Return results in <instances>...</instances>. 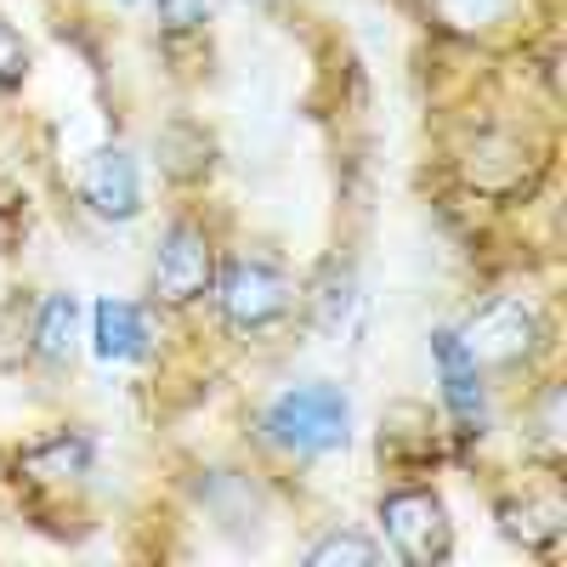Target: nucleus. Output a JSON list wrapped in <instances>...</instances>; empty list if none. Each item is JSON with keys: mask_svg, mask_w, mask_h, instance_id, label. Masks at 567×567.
<instances>
[{"mask_svg": "<svg viewBox=\"0 0 567 567\" xmlns=\"http://www.w3.org/2000/svg\"><path fill=\"white\" fill-rule=\"evenodd\" d=\"M91 341H97L103 363H136V358L154 352V318L136 301L103 296L97 307H91Z\"/></svg>", "mask_w": 567, "mask_h": 567, "instance_id": "obj_8", "label": "nucleus"}, {"mask_svg": "<svg viewBox=\"0 0 567 567\" xmlns=\"http://www.w3.org/2000/svg\"><path fill=\"white\" fill-rule=\"evenodd\" d=\"M154 301L182 312V307H199L210 296V284H216V239L205 233V221L194 216H176L165 233H159V245H154Z\"/></svg>", "mask_w": 567, "mask_h": 567, "instance_id": "obj_4", "label": "nucleus"}, {"mask_svg": "<svg viewBox=\"0 0 567 567\" xmlns=\"http://www.w3.org/2000/svg\"><path fill=\"white\" fill-rule=\"evenodd\" d=\"M432 363H437V381H443V409L465 425V437H483L488 386H483V363L465 347L460 329H432Z\"/></svg>", "mask_w": 567, "mask_h": 567, "instance_id": "obj_6", "label": "nucleus"}, {"mask_svg": "<svg viewBox=\"0 0 567 567\" xmlns=\"http://www.w3.org/2000/svg\"><path fill=\"white\" fill-rule=\"evenodd\" d=\"M23 460H29V471H40V483H69V477L91 471V443L80 432H58V437L34 443Z\"/></svg>", "mask_w": 567, "mask_h": 567, "instance_id": "obj_11", "label": "nucleus"}, {"mask_svg": "<svg viewBox=\"0 0 567 567\" xmlns=\"http://www.w3.org/2000/svg\"><path fill=\"white\" fill-rule=\"evenodd\" d=\"M210 296H216V312H221V323L233 329V336L256 341V336H267V329H278L284 318H290L296 284L272 256H233L216 272Z\"/></svg>", "mask_w": 567, "mask_h": 567, "instance_id": "obj_2", "label": "nucleus"}, {"mask_svg": "<svg viewBox=\"0 0 567 567\" xmlns=\"http://www.w3.org/2000/svg\"><path fill=\"white\" fill-rule=\"evenodd\" d=\"M80 347V301L52 290V296H40L34 318H29V352L40 363H69Z\"/></svg>", "mask_w": 567, "mask_h": 567, "instance_id": "obj_10", "label": "nucleus"}, {"mask_svg": "<svg viewBox=\"0 0 567 567\" xmlns=\"http://www.w3.org/2000/svg\"><path fill=\"white\" fill-rule=\"evenodd\" d=\"M312 567H336V561H352V567H369V561H381V545L352 534V528H336V534H323L312 550H307Z\"/></svg>", "mask_w": 567, "mask_h": 567, "instance_id": "obj_12", "label": "nucleus"}, {"mask_svg": "<svg viewBox=\"0 0 567 567\" xmlns=\"http://www.w3.org/2000/svg\"><path fill=\"white\" fill-rule=\"evenodd\" d=\"M499 523L505 534L523 545V550H550L567 534V505L556 488H534V494H516L499 505Z\"/></svg>", "mask_w": 567, "mask_h": 567, "instance_id": "obj_9", "label": "nucleus"}, {"mask_svg": "<svg viewBox=\"0 0 567 567\" xmlns=\"http://www.w3.org/2000/svg\"><path fill=\"white\" fill-rule=\"evenodd\" d=\"M29 80V40L0 18V91H18Z\"/></svg>", "mask_w": 567, "mask_h": 567, "instance_id": "obj_16", "label": "nucleus"}, {"mask_svg": "<svg viewBox=\"0 0 567 567\" xmlns=\"http://www.w3.org/2000/svg\"><path fill=\"white\" fill-rule=\"evenodd\" d=\"M80 199L91 205V216H103V221L142 216V165H136V154L131 148L91 154V165L80 176Z\"/></svg>", "mask_w": 567, "mask_h": 567, "instance_id": "obj_7", "label": "nucleus"}, {"mask_svg": "<svg viewBox=\"0 0 567 567\" xmlns=\"http://www.w3.org/2000/svg\"><path fill=\"white\" fill-rule=\"evenodd\" d=\"M528 449H534L545 465L561 460V392H556V386H550L545 403H539V420H534V432H528Z\"/></svg>", "mask_w": 567, "mask_h": 567, "instance_id": "obj_14", "label": "nucleus"}, {"mask_svg": "<svg viewBox=\"0 0 567 567\" xmlns=\"http://www.w3.org/2000/svg\"><path fill=\"white\" fill-rule=\"evenodd\" d=\"M381 534L414 567H432V561H443L454 550L449 505L432 488H420V483H403V488H386L381 494Z\"/></svg>", "mask_w": 567, "mask_h": 567, "instance_id": "obj_5", "label": "nucleus"}, {"mask_svg": "<svg viewBox=\"0 0 567 567\" xmlns=\"http://www.w3.org/2000/svg\"><path fill=\"white\" fill-rule=\"evenodd\" d=\"M261 443L284 460H329L352 443V403L336 381H296L261 409Z\"/></svg>", "mask_w": 567, "mask_h": 567, "instance_id": "obj_1", "label": "nucleus"}, {"mask_svg": "<svg viewBox=\"0 0 567 567\" xmlns=\"http://www.w3.org/2000/svg\"><path fill=\"white\" fill-rule=\"evenodd\" d=\"M465 347L477 352L483 369H523L545 352V312L534 296H516V290H499L488 296L477 312H471V323L460 329Z\"/></svg>", "mask_w": 567, "mask_h": 567, "instance_id": "obj_3", "label": "nucleus"}, {"mask_svg": "<svg viewBox=\"0 0 567 567\" xmlns=\"http://www.w3.org/2000/svg\"><path fill=\"white\" fill-rule=\"evenodd\" d=\"M216 12V0H154V18L165 34H199Z\"/></svg>", "mask_w": 567, "mask_h": 567, "instance_id": "obj_15", "label": "nucleus"}, {"mask_svg": "<svg viewBox=\"0 0 567 567\" xmlns=\"http://www.w3.org/2000/svg\"><path fill=\"white\" fill-rule=\"evenodd\" d=\"M449 29H494L516 0H432Z\"/></svg>", "mask_w": 567, "mask_h": 567, "instance_id": "obj_13", "label": "nucleus"}]
</instances>
